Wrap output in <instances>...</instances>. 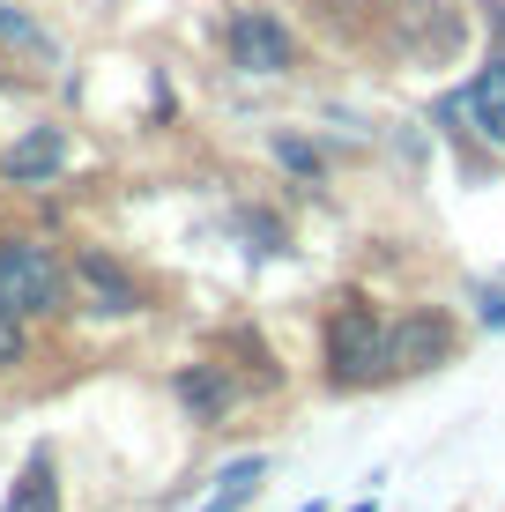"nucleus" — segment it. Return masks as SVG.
<instances>
[{
	"instance_id": "nucleus-11",
	"label": "nucleus",
	"mask_w": 505,
	"mask_h": 512,
	"mask_svg": "<svg viewBox=\"0 0 505 512\" xmlns=\"http://www.w3.org/2000/svg\"><path fill=\"white\" fill-rule=\"evenodd\" d=\"M476 320L491 334H505V282H483V290H476Z\"/></svg>"
},
{
	"instance_id": "nucleus-7",
	"label": "nucleus",
	"mask_w": 505,
	"mask_h": 512,
	"mask_svg": "<svg viewBox=\"0 0 505 512\" xmlns=\"http://www.w3.org/2000/svg\"><path fill=\"white\" fill-rule=\"evenodd\" d=\"M260 483H268V453H238V461H223V475L201 498V512H246L260 498Z\"/></svg>"
},
{
	"instance_id": "nucleus-10",
	"label": "nucleus",
	"mask_w": 505,
	"mask_h": 512,
	"mask_svg": "<svg viewBox=\"0 0 505 512\" xmlns=\"http://www.w3.org/2000/svg\"><path fill=\"white\" fill-rule=\"evenodd\" d=\"M179 401H186L201 423H216L223 409H231V379H223L216 364H194V372H179Z\"/></svg>"
},
{
	"instance_id": "nucleus-8",
	"label": "nucleus",
	"mask_w": 505,
	"mask_h": 512,
	"mask_svg": "<svg viewBox=\"0 0 505 512\" xmlns=\"http://www.w3.org/2000/svg\"><path fill=\"white\" fill-rule=\"evenodd\" d=\"M75 275L90 282L97 312H134V305H142V290H134V275H127V268H112V260H104V253H75Z\"/></svg>"
},
{
	"instance_id": "nucleus-4",
	"label": "nucleus",
	"mask_w": 505,
	"mask_h": 512,
	"mask_svg": "<svg viewBox=\"0 0 505 512\" xmlns=\"http://www.w3.org/2000/svg\"><path fill=\"white\" fill-rule=\"evenodd\" d=\"M60 164H67V134H60V127H30L8 156H0V179L45 186V179H60Z\"/></svg>"
},
{
	"instance_id": "nucleus-14",
	"label": "nucleus",
	"mask_w": 505,
	"mask_h": 512,
	"mask_svg": "<svg viewBox=\"0 0 505 512\" xmlns=\"http://www.w3.org/2000/svg\"><path fill=\"white\" fill-rule=\"evenodd\" d=\"M298 512H327V505H320V498H312V505H298Z\"/></svg>"
},
{
	"instance_id": "nucleus-12",
	"label": "nucleus",
	"mask_w": 505,
	"mask_h": 512,
	"mask_svg": "<svg viewBox=\"0 0 505 512\" xmlns=\"http://www.w3.org/2000/svg\"><path fill=\"white\" fill-rule=\"evenodd\" d=\"M275 156H283V164L298 171V179H320V156H312L305 141H275Z\"/></svg>"
},
{
	"instance_id": "nucleus-6",
	"label": "nucleus",
	"mask_w": 505,
	"mask_h": 512,
	"mask_svg": "<svg viewBox=\"0 0 505 512\" xmlns=\"http://www.w3.org/2000/svg\"><path fill=\"white\" fill-rule=\"evenodd\" d=\"M454 112H468V119H476V134L505 149V52H491V67H476V82L461 90Z\"/></svg>"
},
{
	"instance_id": "nucleus-9",
	"label": "nucleus",
	"mask_w": 505,
	"mask_h": 512,
	"mask_svg": "<svg viewBox=\"0 0 505 512\" xmlns=\"http://www.w3.org/2000/svg\"><path fill=\"white\" fill-rule=\"evenodd\" d=\"M0 512H60V483H52V453H30V468L15 475Z\"/></svg>"
},
{
	"instance_id": "nucleus-13",
	"label": "nucleus",
	"mask_w": 505,
	"mask_h": 512,
	"mask_svg": "<svg viewBox=\"0 0 505 512\" xmlns=\"http://www.w3.org/2000/svg\"><path fill=\"white\" fill-rule=\"evenodd\" d=\"M0 38H23V45H45V30H38V23H23V15H15L8 0H0Z\"/></svg>"
},
{
	"instance_id": "nucleus-5",
	"label": "nucleus",
	"mask_w": 505,
	"mask_h": 512,
	"mask_svg": "<svg viewBox=\"0 0 505 512\" xmlns=\"http://www.w3.org/2000/svg\"><path fill=\"white\" fill-rule=\"evenodd\" d=\"M454 349V334H446L439 312H416V320H402L387 334V372H424L431 357H446Z\"/></svg>"
},
{
	"instance_id": "nucleus-1",
	"label": "nucleus",
	"mask_w": 505,
	"mask_h": 512,
	"mask_svg": "<svg viewBox=\"0 0 505 512\" xmlns=\"http://www.w3.org/2000/svg\"><path fill=\"white\" fill-rule=\"evenodd\" d=\"M379 372H387V327L372 320L364 297H342V305L327 312V379L335 386H364Z\"/></svg>"
},
{
	"instance_id": "nucleus-2",
	"label": "nucleus",
	"mask_w": 505,
	"mask_h": 512,
	"mask_svg": "<svg viewBox=\"0 0 505 512\" xmlns=\"http://www.w3.org/2000/svg\"><path fill=\"white\" fill-rule=\"evenodd\" d=\"M60 290H67V268L30 238H8L0 245V305L38 320V312H60Z\"/></svg>"
},
{
	"instance_id": "nucleus-3",
	"label": "nucleus",
	"mask_w": 505,
	"mask_h": 512,
	"mask_svg": "<svg viewBox=\"0 0 505 512\" xmlns=\"http://www.w3.org/2000/svg\"><path fill=\"white\" fill-rule=\"evenodd\" d=\"M231 60L246 67V75H283V67L298 60V45H290V30L275 23V15L246 8V15L231 23Z\"/></svg>"
}]
</instances>
